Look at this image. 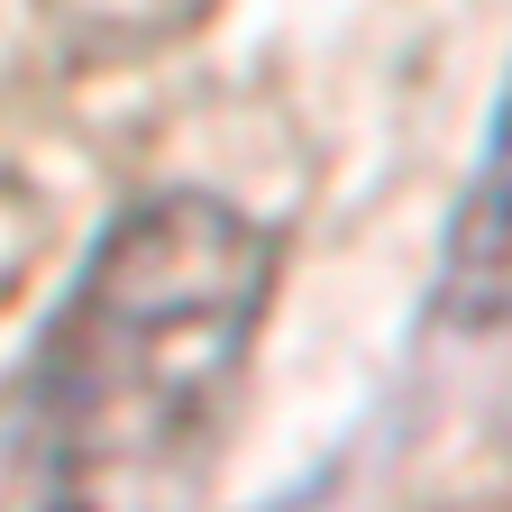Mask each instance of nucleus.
Instances as JSON below:
<instances>
[{
    "label": "nucleus",
    "instance_id": "nucleus-2",
    "mask_svg": "<svg viewBox=\"0 0 512 512\" xmlns=\"http://www.w3.org/2000/svg\"><path fill=\"white\" fill-rule=\"evenodd\" d=\"M439 320L448 330H494L512 320V83L494 101L485 156L458 192V220L439 247Z\"/></svg>",
    "mask_w": 512,
    "mask_h": 512
},
{
    "label": "nucleus",
    "instance_id": "nucleus-1",
    "mask_svg": "<svg viewBox=\"0 0 512 512\" xmlns=\"http://www.w3.org/2000/svg\"><path fill=\"white\" fill-rule=\"evenodd\" d=\"M275 302V229L220 192L128 202L64 293L28 384V439L64 503L165 467L229 394Z\"/></svg>",
    "mask_w": 512,
    "mask_h": 512
},
{
    "label": "nucleus",
    "instance_id": "nucleus-3",
    "mask_svg": "<svg viewBox=\"0 0 512 512\" xmlns=\"http://www.w3.org/2000/svg\"><path fill=\"white\" fill-rule=\"evenodd\" d=\"M37 10H46V28H55L64 55H83V64H128V55L183 37L211 0H37Z\"/></svg>",
    "mask_w": 512,
    "mask_h": 512
}]
</instances>
